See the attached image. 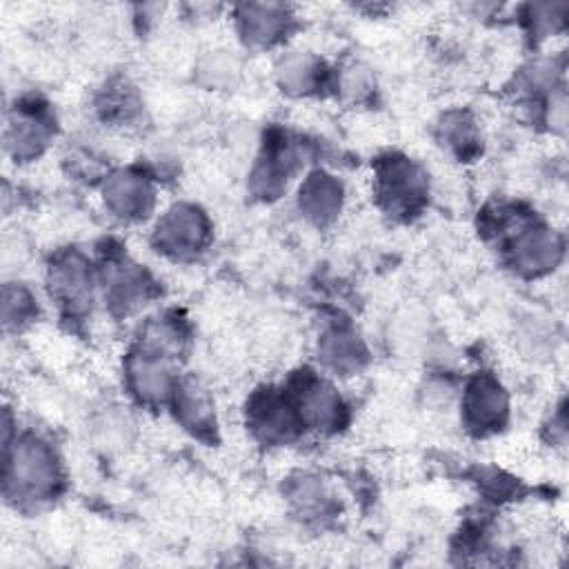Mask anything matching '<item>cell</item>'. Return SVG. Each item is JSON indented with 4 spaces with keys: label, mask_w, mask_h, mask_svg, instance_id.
<instances>
[{
    "label": "cell",
    "mask_w": 569,
    "mask_h": 569,
    "mask_svg": "<svg viewBox=\"0 0 569 569\" xmlns=\"http://www.w3.org/2000/svg\"><path fill=\"white\" fill-rule=\"evenodd\" d=\"M4 480L7 491H11L16 498L42 500L51 496L60 480L51 447L33 436L18 440L7 453Z\"/></svg>",
    "instance_id": "6da1fadb"
},
{
    "label": "cell",
    "mask_w": 569,
    "mask_h": 569,
    "mask_svg": "<svg viewBox=\"0 0 569 569\" xmlns=\"http://www.w3.org/2000/svg\"><path fill=\"white\" fill-rule=\"evenodd\" d=\"M209 238V224L200 209L191 204L171 207L156 227V244L173 256L189 258L198 253Z\"/></svg>",
    "instance_id": "7a4b0ae2"
},
{
    "label": "cell",
    "mask_w": 569,
    "mask_h": 569,
    "mask_svg": "<svg viewBox=\"0 0 569 569\" xmlns=\"http://www.w3.org/2000/svg\"><path fill=\"white\" fill-rule=\"evenodd\" d=\"M427 193L425 173L407 158H389L378 169V196L389 211L409 213Z\"/></svg>",
    "instance_id": "3957f363"
},
{
    "label": "cell",
    "mask_w": 569,
    "mask_h": 569,
    "mask_svg": "<svg viewBox=\"0 0 569 569\" xmlns=\"http://www.w3.org/2000/svg\"><path fill=\"white\" fill-rule=\"evenodd\" d=\"M462 409L467 425L485 433L502 427L509 411V402L500 382L489 373H480L467 385Z\"/></svg>",
    "instance_id": "277c9868"
},
{
    "label": "cell",
    "mask_w": 569,
    "mask_h": 569,
    "mask_svg": "<svg viewBox=\"0 0 569 569\" xmlns=\"http://www.w3.org/2000/svg\"><path fill=\"white\" fill-rule=\"evenodd\" d=\"M560 238L542 224H527L511 240L513 267L529 276H540L553 269L556 262L560 260Z\"/></svg>",
    "instance_id": "5b68a950"
},
{
    "label": "cell",
    "mask_w": 569,
    "mask_h": 569,
    "mask_svg": "<svg viewBox=\"0 0 569 569\" xmlns=\"http://www.w3.org/2000/svg\"><path fill=\"white\" fill-rule=\"evenodd\" d=\"M293 407L298 413V420L307 427L316 429H333L342 420V400L338 391L318 380L316 376H305L298 382V391L293 396Z\"/></svg>",
    "instance_id": "8992f818"
},
{
    "label": "cell",
    "mask_w": 569,
    "mask_h": 569,
    "mask_svg": "<svg viewBox=\"0 0 569 569\" xmlns=\"http://www.w3.org/2000/svg\"><path fill=\"white\" fill-rule=\"evenodd\" d=\"M56 300L71 313H80L91 302V271L80 253H62L49 273Z\"/></svg>",
    "instance_id": "52a82bcc"
},
{
    "label": "cell",
    "mask_w": 569,
    "mask_h": 569,
    "mask_svg": "<svg viewBox=\"0 0 569 569\" xmlns=\"http://www.w3.org/2000/svg\"><path fill=\"white\" fill-rule=\"evenodd\" d=\"M249 425L262 440H287L298 427V413L293 402L278 391L267 389L253 396L249 405Z\"/></svg>",
    "instance_id": "ba28073f"
},
{
    "label": "cell",
    "mask_w": 569,
    "mask_h": 569,
    "mask_svg": "<svg viewBox=\"0 0 569 569\" xmlns=\"http://www.w3.org/2000/svg\"><path fill=\"white\" fill-rule=\"evenodd\" d=\"M102 196L107 207L120 218H142L153 204L149 180L136 171H116L104 180Z\"/></svg>",
    "instance_id": "9c48e42d"
},
{
    "label": "cell",
    "mask_w": 569,
    "mask_h": 569,
    "mask_svg": "<svg viewBox=\"0 0 569 569\" xmlns=\"http://www.w3.org/2000/svg\"><path fill=\"white\" fill-rule=\"evenodd\" d=\"M167 360L169 358L151 353L142 347L136 353L129 356L127 373H129L131 389L138 393L140 400L162 402L171 393L173 380H171V371H169Z\"/></svg>",
    "instance_id": "30bf717a"
},
{
    "label": "cell",
    "mask_w": 569,
    "mask_h": 569,
    "mask_svg": "<svg viewBox=\"0 0 569 569\" xmlns=\"http://www.w3.org/2000/svg\"><path fill=\"white\" fill-rule=\"evenodd\" d=\"M298 204L305 218H309L316 224L331 222L342 204V184L322 171L311 173L298 193Z\"/></svg>",
    "instance_id": "8fae6325"
},
{
    "label": "cell",
    "mask_w": 569,
    "mask_h": 569,
    "mask_svg": "<svg viewBox=\"0 0 569 569\" xmlns=\"http://www.w3.org/2000/svg\"><path fill=\"white\" fill-rule=\"evenodd\" d=\"M320 358L340 373H353L367 358L365 345L349 327H331L320 338Z\"/></svg>",
    "instance_id": "7c38bea8"
},
{
    "label": "cell",
    "mask_w": 569,
    "mask_h": 569,
    "mask_svg": "<svg viewBox=\"0 0 569 569\" xmlns=\"http://www.w3.org/2000/svg\"><path fill=\"white\" fill-rule=\"evenodd\" d=\"M238 18L251 42L269 44L278 33H282L287 24V9L282 4H244L240 7Z\"/></svg>",
    "instance_id": "4fadbf2b"
},
{
    "label": "cell",
    "mask_w": 569,
    "mask_h": 569,
    "mask_svg": "<svg viewBox=\"0 0 569 569\" xmlns=\"http://www.w3.org/2000/svg\"><path fill=\"white\" fill-rule=\"evenodd\" d=\"M7 142L13 149V153L20 156V158L38 156L40 149L47 142V124H44V120L40 116H36V113L18 111L16 120L9 124Z\"/></svg>",
    "instance_id": "5bb4252c"
},
{
    "label": "cell",
    "mask_w": 569,
    "mask_h": 569,
    "mask_svg": "<svg viewBox=\"0 0 569 569\" xmlns=\"http://www.w3.org/2000/svg\"><path fill=\"white\" fill-rule=\"evenodd\" d=\"M176 413L189 429L204 431L211 427V402L207 393L196 382H184L176 387Z\"/></svg>",
    "instance_id": "9a60e30c"
},
{
    "label": "cell",
    "mask_w": 569,
    "mask_h": 569,
    "mask_svg": "<svg viewBox=\"0 0 569 569\" xmlns=\"http://www.w3.org/2000/svg\"><path fill=\"white\" fill-rule=\"evenodd\" d=\"M440 136L458 153L473 151L478 142L473 120L465 113H449L440 124Z\"/></svg>",
    "instance_id": "2e32d148"
},
{
    "label": "cell",
    "mask_w": 569,
    "mask_h": 569,
    "mask_svg": "<svg viewBox=\"0 0 569 569\" xmlns=\"http://www.w3.org/2000/svg\"><path fill=\"white\" fill-rule=\"evenodd\" d=\"M316 71L318 64L311 58L291 56L280 64L278 76L282 87H287L289 91H307L316 82Z\"/></svg>",
    "instance_id": "e0dca14e"
},
{
    "label": "cell",
    "mask_w": 569,
    "mask_h": 569,
    "mask_svg": "<svg viewBox=\"0 0 569 569\" xmlns=\"http://www.w3.org/2000/svg\"><path fill=\"white\" fill-rule=\"evenodd\" d=\"M33 313V300L22 287H4V302H2V316L7 325L24 322Z\"/></svg>",
    "instance_id": "ac0fdd59"
}]
</instances>
